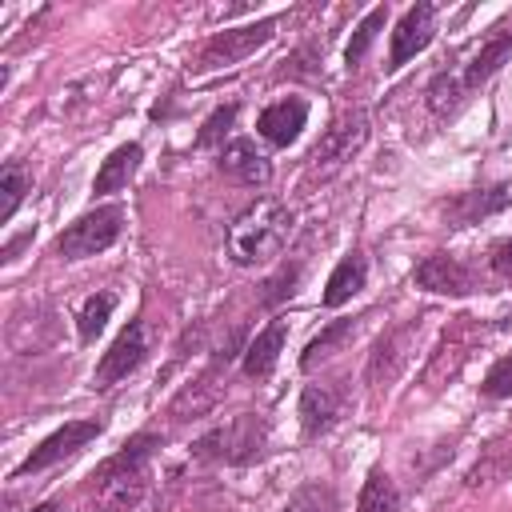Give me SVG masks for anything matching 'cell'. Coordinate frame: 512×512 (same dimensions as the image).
I'll return each instance as SVG.
<instances>
[{"mask_svg":"<svg viewBox=\"0 0 512 512\" xmlns=\"http://www.w3.org/2000/svg\"><path fill=\"white\" fill-rule=\"evenodd\" d=\"M160 440L152 432L132 436L116 456L92 472V508L96 512H132L148 492V460Z\"/></svg>","mask_w":512,"mask_h":512,"instance_id":"obj_1","label":"cell"},{"mask_svg":"<svg viewBox=\"0 0 512 512\" xmlns=\"http://www.w3.org/2000/svg\"><path fill=\"white\" fill-rule=\"evenodd\" d=\"M288 236H292V212H288V204H280L272 196H260V200H252L228 224V256L236 264L272 260V256L284 252Z\"/></svg>","mask_w":512,"mask_h":512,"instance_id":"obj_2","label":"cell"},{"mask_svg":"<svg viewBox=\"0 0 512 512\" xmlns=\"http://www.w3.org/2000/svg\"><path fill=\"white\" fill-rule=\"evenodd\" d=\"M264 440H268V420L260 412H236L224 424L196 436L192 456L212 460V464H248L264 452Z\"/></svg>","mask_w":512,"mask_h":512,"instance_id":"obj_3","label":"cell"},{"mask_svg":"<svg viewBox=\"0 0 512 512\" xmlns=\"http://www.w3.org/2000/svg\"><path fill=\"white\" fill-rule=\"evenodd\" d=\"M124 228V208L120 204H100L84 216H76L60 236H56V256L60 260H88L120 240Z\"/></svg>","mask_w":512,"mask_h":512,"instance_id":"obj_4","label":"cell"},{"mask_svg":"<svg viewBox=\"0 0 512 512\" xmlns=\"http://www.w3.org/2000/svg\"><path fill=\"white\" fill-rule=\"evenodd\" d=\"M424 332V316H412V320H400L392 324L368 352V364H364V380L372 388H388L408 364H412V352H416V340Z\"/></svg>","mask_w":512,"mask_h":512,"instance_id":"obj_5","label":"cell"},{"mask_svg":"<svg viewBox=\"0 0 512 512\" xmlns=\"http://www.w3.org/2000/svg\"><path fill=\"white\" fill-rule=\"evenodd\" d=\"M276 32V16H264V20H252V24H240V28H224L216 32L204 48H200V60H196V72H212V68H228V64H240L244 56H252L256 48H264Z\"/></svg>","mask_w":512,"mask_h":512,"instance_id":"obj_6","label":"cell"},{"mask_svg":"<svg viewBox=\"0 0 512 512\" xmlns=\"http://www.w3.org/2000/svg\"><path fill=\"white\" fill-rule=\"evenodd\" d=\"M364 140H368V116L356 108V112H344L340 120H332V128L320 136V144L312 148V156H308V164H312V172H320V176H332L336 168H344L360 148H364Z\"/></svg>","mask_w":512,"mask_h":512,"instance_id":"obj_7","label":"cell"},{"mask_svg":"<svg viewBox=\"0 0 512 512\" xmlns=\"http://www.w3.org/2000/svg\"><path fill=\"white\" fill-rule=\"evenodd\" d=\"M144 356H148V328H144V320H128V328L100 356V364L92 372V384L96 388H112V384L128 380L144 364Z\"/></svg>","mask_w":512,"mask_h":512,"instance_id":"obj_8","label":"cell"},{"mask_svg":"<svg viewBox=\"0 0 512 512\" xmlns=\"http://www.w3.org/2000/svg\"><path fill=\"white\" fill-rule=\"evenodd\" d=\"M100 420H68L64 428H56L52 436H44L28 456H24V464L16 468V476H28V472H44V468H52V464H60L64 456H72V452H80L88 440H96L100 436Z\"/></svg>","mask_w":512,"mask_h":512,"instance_id":"obj_9","label":"cell"},{"mask_svg":"<svg viewBox=\"0 0 512 512\" xmlns=\"http://www.w3.org/2000/svg\"><path fill=\"white\" fill-rule=\"evenodd\" d=\"M412 284L432 296H468L476 288V276L448 252H432L412 268Z\"/></svg>","mask_w":512,"mask_h":512,"instance_id":"obj_10","label":"cell"},{"mask_svg":"<svg viewBox=\"0 0 512 512\" xmlns=\"http://www.w3.org/2000/svg\"><path fill=\"white\" fill-rule=\"evenodd\" d=\"M436 36V8L432 4H412L396 28H392V48H388V68L408 64L416 52H424Z\"/></svg>","mask_w":512,"mask_h":512,"instance_id":"obj_11","label":"cell"},{"mask_svg":"<svg viewBox=\"0 0 512 512\" xmlns=\"http://www.w3.org/2000/svg\"><path fill=\"white\" fill-rule=\"evenodd\" d=\"M340 408H344V388L336 380L304 384V392H300V428H304V436L328 432L340 420Z\"/></svg>","mask_w":512,"mask_h":512,"instance_id":"obj_12","label":"cell"},{"mask_svg":"<svg viewBox=\"0 0 512 512\" xmlns=\"http://www.w3.org/2000/svg\"><path fill=\"white\" fill-rule=\"evenodd\" d=\"M476 344V328L464 320V324H456L452 332H444L440 336V344H436V352L428 356V364H424V384L428 388H440V384H448L456 372H460V364L468 360V348Z\"/></svg>","mask_w":512,"mask_h":512,"instance_id":"obj_13","label":"cell"},{"mask_svg":"<svg viewBox=\"0 0 512 512\" xmlns=\"http://www.w3.org/2000/svg\"><path fill=\"white\" fill-rule=\"evenodd\" d=\"M224 368H228V364L212 360L188 388L176 392V400L168 404V416H172V420H192V416H204L208 408H216L220 396H224Z\"/></svg>","mask_w":512,"mask_h":512,"instance_id":"obj_14","label":"cell"},{"mask_svg":"<svg viewBox=\"0 0 512 512\" xmlns=\"http://www.w3.org/2000/svg\"><path fill=\"white\" fill-rule=\"evenodd\" d=\"M304 124H308V104H304L300 96H288V100H276V104H268V108L260 112L256 132H260L268 144L288 148V144L304 132Z\"/></svg>","mask_w":512,"mask_h":512,"instance_id":"obj_15","label":"cell"},{"mask_svg":"<svg viewBox=\"0 0 512 512\" xmlns=\"http://www.w3.org/2000/svg\"><path fill=\"white\" fill-rule=\"evenodd\" d=\"M220 172L236 176L240 184L264 188V184H268V176H272V164H268V156H264L252 140L236 136V140H228V144L220 148Z\"/></svg>","mask_w":512,"mask_h":512,"instance_id":"obj_16","label":"cell"},{"mask_svg":"<svg viewBox=\"0 0 512 512\" xmlns=\"http://www.w3.org/2000/svg\"><path fill=\"white\" fill-rule=\"evenodd\" d=\"M284 340H288V320H268V324L244 344V360H240L244 376H252V380L268 376V372L276 368L280 352H284Z\"/></svg>","mask_w":512,"mask_h":512,"instance_id":"obj_17","label":"cell"},{"mask_svg":"<svg viewBox=\"0 0 512 512\" xmlns=\"http://www.w3.org/2000/svg\"><path fill=\"white\" fill-rule=\"evenodd\" d=\"M512 56V28H496L472 56H468V64L460 68V80H464V88L472 92L476 84H484L488 76H496L500 72V64Z\"/></svg>","mask_w":512,"mask_h":512,"instance_id":"obj_18","label":"cell"},{"mask_svg":"<svg viewBox=\"0 0 512 512\" xmlns=\"http://www.w3.org/2000/svg\"><path fill=\"white\" fill-rule=\"evenodd\" d=\"M504 204H512V188H484V192H460V196L444 200L440 208H444V212L452 216V224H456V228H464V224H476V220H484V216L500 212Z\"/></svg>","mask_w":512,"mask_h":512,"instance_id":"obj_19","label":"cell"},{"mask_svg":"<svg viewBox=\"0 0 512 512\" xmlns=\"http://www.w3.org/2000/svg\"><path fill=\"white\" fill-rule=\"evenodd\" d=\"M140 160H144V148H140L136 140L120 144V148L108 152V160L100 164V172H96V180H92V192H96V196H112V192L128 188V180L136 176Z\"/></svg>","mask_w":512,"mask_h":512,"instance_id":"obj_20","label":"cell"},{"mask_svg":"<svg viewBox=\"0 0 512 512\" xmlns=\"http://www.w3.org/2000/svg\"><path fill=\"white\" fill-rule=\"evenodd\" d=\"M364 280H368V260H364V252H348V256L332 268V276H328V284H324V308L348 304V300L364 288Z\"/></svg>","mask_w":512,"mask_h":512,"instance_id":"obj_21","label":"cell"},{"mask_svg":"<svg viewBox=\"0 0 512 512\" xmlns=\"http://www.w3.org/2000/svg\"><path fill=\"white\" fill-rule=\"evenodd\" d=\"M352 332H356V320H332L320 336H312V340H308V348H304V356H300V368H316L320 360H328V356H332V352H336Z\"/></svg>","mask_w":512,"mask_h":512,"instance_id":"obj_22","label":"cell"},{"mask_svg":"<svg viewBox=\"0 0 512 512\" xmlns=\"http://www.w3.org/2000/svg\"><path fill=\"white\" fill-rule=\"evenodd\" d=\"M356 512H400V492H396L392 476L372 472V476L364 480V488H360Z\"/></svg>","mask_w":512,"mask_h":512,"instance_id":"obj_23","label":"cell"},{"mask_svg":"<svg viewBox=\"0 0 512 512\" xmlns=\"http://www.w3.org/2000/svg\"><path fill=\"white\" fill-rule=\"evenodd\" d=\"M464 92H468V88H464L460 72L444 68V72H436V76H432V84H428V108H432L436 116H448V112H456V108H460Z\"/></svg>","mask_w":512,"mask_h":512,"instance_id":"obj_24","label":"cell"},{"mask_svg":"<svg viewBox=\"0 0 512 512\" xmlns=\"http://www.w3.org/2000/svg\"><path fill=\"white\" fill-rule=\"evenodd\" d=\"M112 308H116V296H112V292H92V296L80 304V316H76V332H80V340H96V336L104 332Z\"/></svg>","mask_w":512,"mask_h":512,"instance_id":"obj_25","label":"cell"},{"mask_svg":"<svg viewBox=\"0 0 512 512\" xmlns=\"http://www.w3.org/2000/svg\"><path fill=\"white\" fill-rule=\"evenodd\" d=\"M384 20H388V8H384V4H376V8L356 24V32H352V40H348V48H344L348 68H356V64L364 60V52L372 48V40H376V32L384 28Z\"/></svg>","mask_w":512,"mask_h":512,"instance_id":"obj_26","label":"cell"},{"mask_svg":"<svg viewBox=\"0 0 512 512\" xmlns=\"http://www.w3.org/2000/svg\"><path fill=\"white\" fill-rule=\"evenodd\" d=\"M0 192H4V204H0V224H8L16 216V208L24 204V192H28V172L24 164H4V176H0Z\"/></svg>","mask_w":512,"mask_h":512,"instance_id":"obj_27","label":"cell"},{"mask_svg":"<svg viewBox=\"0 0 512 512\" xmlns=\"http://www.w3.org/2000/svg\"><path fill=\"white\" fill-rule=\"evenodd\" d=\"M284 512H336V496L328 484H304L288 496Z\"/></svg>","mask_w":512,"mask_h":512,"instance_id":"obj_28","label":"cell"},{"mask_svg":"<svg viewBox=\"0 0 512 512\" xmlns=\"http://www.w3.org/2000/svg\"><path fill=\"white\" fill-rule=\"evenodd\" d=\"M296 280H300V264H284L276 276H268L264 280V292H260V304H280V300H288L292 292H296Z\"/></svg>","mask_w":512,"mask_h":512,"instance_id":"obj_29","label":"cell"},{"mask_svg":"<svg viewBox=\"0 0 512 512\" xmlns=\"http://www.w3.org/2000/svg\"><path fill=\"white\" fill-rule=\"evenodd\" d=\"M480 392H484L488 400H504V396H512V352H508V356H500V360L484 372Z\"/></svg>","mask_w":512,"mask_h":512,"instance_id":"obj_30","label":"cell"},{"mask_svg":"<svg viewBox=\"0 0 512 512\" xmlns=\"http://www.w3.org/2000/svg\"><path fill=\"white\" fill-rule=\"evenodd\" d=\"M232 120H236V104H224V108H216L208 120H204V128H200V136H196V144L200 148H208V144H216L228 128H232Z\"/></svg>","mask_w":512,"mask_h":512,"instance_id":"obj_31","label":"cell"},{"mask_svg":"<svg viewBox=\"0 0 512 512\" xmlns=\"http://www.w3.org/2000/svg\"><path fill=\"white\" fill-rule=\"evenodd\" d=\"M492 268H496L504 280H512V240H504V244L496 248V256H492Z\"/></svg>","mask_w":512,"mask_h":512,"instance_id":"obj_32","label":"cell"},{"mask_svg":"<svg viewBox=\"0 0 512 512\" xmlns=\"http://www.w3.org/2000/svg\"><path fill=\"white\" fill-rule=\"evenodd\" d=\"M32 512H68V508H64V504H36Z\"/></svg>","mask_w":512,"mask_h":512,"instance_id":"obj_33","label":"cell"}]
</instances>
